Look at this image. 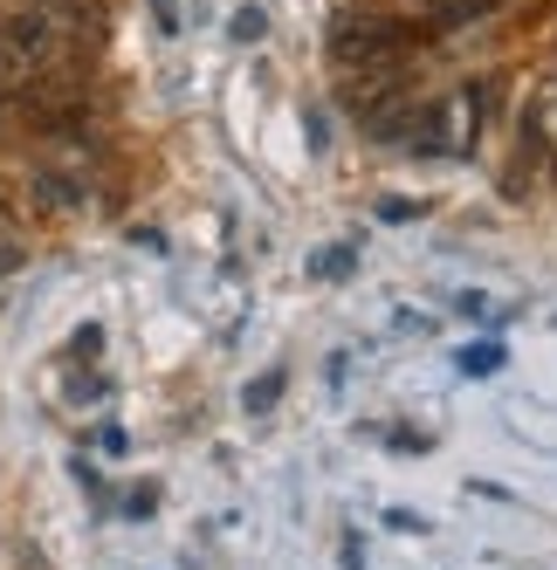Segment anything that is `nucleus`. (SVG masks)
Returning <instances> with one entry per match:
<instances>
[{"label":"nucleus","instance_id":"5","mask_svg":"<svg viewBox=\"0 0 557 570\" xmlns=\"http://www.w3.org/2000/svg\"><path fill=\"white\" fill-rule=\"evenodd\" d=\"M262 35H268V14H262V8H242V14H234V42H262Z\"/></svg>","mask_w":557,"mask_h":570},{"label":"nucleus","instance_id":"1","mask_svg":"<svg viewBox=\"0 0 557 570\" xmlns=\"http://www.w3.org/2000/svg\"><path fill=\"white\" fill-rule=\"evenodd\" d=\"M420 35L407 21H392V14H338L331 21V62L338 69H358V76H372V69H407Z\"/></svg>","mask_w":557,"mask_h":570},{"label":"nucleus","instance_id":"2","mask_svg":"<svg viewBox=\"0 0 557 570\" xmlns=\"http://www.w3.org/2000/svg\"><path fill=\"white\" fill-rule=\"evenodd\" d=\"M35 199L56 207V214H76V207H84V186H76L69 173H35Z\"/></svg>","mask_w":557,"mask_h":570},{"label":"nucleus","instance_id":"6","mask_svg":"<svg viewBox=\"0 0 557 570\" xmlns=\"http://www.w3.org/2000/svg\"><path fill=\"white\" fill-rule=\"evenodd\" d=\"M21 268V240H14V227L0 220V275H14Z\"/></svg>","mask_w":557,"mask_h":570},{"label":"nucleus","instance_id":"3","mask_svg":"<svg viewBox=\"0 0 557 570\" xmlns=\"http://www.w3.org/2000/svg\"><path fill=\"white\" fill-rule=\"evenodd\" d=\"M482 14H496V0H433V28H468Z\"/></svg>","mask_w":557,"mask_h":570},{"label":"nucleus","instance_id":"7","mask_svg":"<svg viewBox=\"0 0 557 570\" xmlns=\"http://www.w3.org/2000/svg\"><path fill=\"white\" fill-rule=\"evenodd\" d=\"M461 364H468V372H496V364H502V344H475Z\"/></svg>","mask_w":557,"mask_h":570},{"label":"nucleus","instance_id":"4","mask_svg":"<svg viewBox=\"0 0 557 570\" xmlns=\"http://www.w3.org/2000/svg\"><path fill=\"white\" fill-rule=\"evenodd\" d=\"M275 399H283V372H268V379H255V385H248V413H268Z\"/></svg>","mask_w":557,"mask_h":570},{"label":"nucleus","instance_id":"8","mask_svg":"<svg viewBox=\"0 0 557 570\" xmlns=\"http://www.w3.org/2000/svg\"><path fill=\"white\" fill-rule=\"evenodd\" d=\"M21 8H42V14H62V8H69V0H21Z\"/></svg>","mask_w":557,"mask_h":570}]
</instances>
